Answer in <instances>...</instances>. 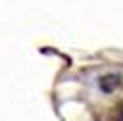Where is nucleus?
<instances>
[{"label":"nucleus","instance_id":"obj_1","mask_svg":"<svg viewBox=\"0 0 123 121\" xmlns=\"http://www.w3.org/2000/svg\"><path fill=\"white\" fill-rule=\"evenodd\" d=\"M119 83H121V77L119 75H106V77L100 79V88H102L104 92H113Z\"/></svg>","mask_w":123,"mask_h":121}]
</instances>
